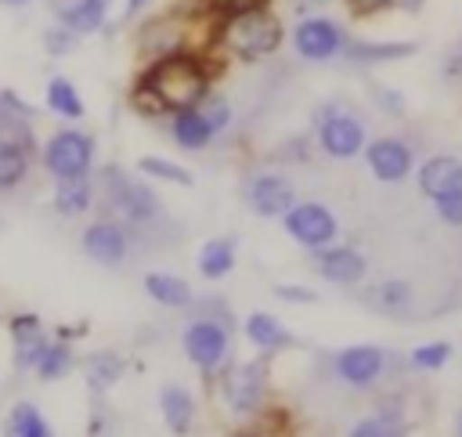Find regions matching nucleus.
I'll return each mask as SVG.
<instances>
[{"label": "nucleus", "mask_w": 462, "mask_h": 437, "mask_svg": "<svg viewBox=\"0 0 462 437\" xmlns=\"http://www.w3.org/2000/svg\"><path fill=\"white\" fill-rule=\"evenodd\" d=\"M141 83H148L159 98H162V105L166 108H188V105H199L202 101V94H206V69L195 61V58H188V54H166V58H159L152 69H148V76L141 79Z\"/></svg>", "instance_id": "1"}, {"label": "nucleus", "mask_w": 462, "mask_h": 437, "mask_svg": "<svg viewBox=\"0 0 462 437\" xmlns=\"http://www.w3.org/2000/svg\"><path fill=\"white\" fill-rule=\"evenodd\" d=\"M224 43L227 51L242 54V58H263V54H274L278 43H282V25L271 11L263 7H249L242 14H231L224 18Z\"/></svg>", "instance_id": "2"}, {"label": "nucleus", "mask_w": 462, "mask_h": 437, "mask_svg": "<svg viewBox=\"0 0 462 437\" xmlns=\"http://www.w3.org/2000/svg\"><path fill=\"white\" fill-rule=\"evenodd\" d=\"M94 166V137L83 130H58L51 134V141L43 144V170L54 181L65 177H87Z\"/></svg>", "instance_id": "3"}, {"label": "nucleus", "mask_w": 462, "mask_h": 437, "mask_svg": "<svg viewBox=\"0 0 462 437\" xmlns=\"http://www.w3.org/2000/svg\"><path fill=\"white\" fill-rule=\"evenodd\" d=\"M101 184H105L108 206H112L123 220H130V224H152V220L162 213V202L155 199V191L144 188V184H137V181H130V177H126L123 170H116V166H108V170L101 173Z\"/></svg>", "instance_id": "4"}, {"label": "nucleus", "mask_w": 462, "mask_h": 437, "mask_svg": "<svg viewBox=\"0 0 462 437\" xmlns=\"http://www.w3.org/2000/svg\"><path fill=\"white\" fill-rule=\"evenodd\" d=\"M184 354L191 358V365H199L202 372H213L224 358H227V343H231V332H227V318H195L184 336Z\"/></svg>", "instance_id": "5"}, {"label": "nucleus", "mask_w": 462, "mask_h": 437, "mask_svg": "<svg viewBox=\"0 0 462 437\" xmlns=\"http://www.w3.org/2000/svg\"><path fill=\"white\" fill-rule=\"evenodd\" d=\"M282 217H285V231H289L296 242L310 246V249L332 242V235H336V217H332V209H325V206H318V202H300V206L292 202Z\"/></svg>", "instance_id": "6"}, {"label": "nucleus", "mask_w": 462, "mask_h": 437, "mask_svg": "<svg viewBox=\"0 0 462 437\" xmlns=\"http://www.w3.org/2000/svg\"><path fill=\"white\" fill-rule=\"evenodd\" d=\"M263 390H267V379H263V365L260 361L235 365V368L224 372V401L238 415L256 412L260 401H263Z\"/></svg>", "instance_id": "7"}, {"label": "nucleus", "mask_w": 462, "mask_h": 437, "mask_svg": "<svg viewBox=\"0 0 462 437\" xmlns=\"http://www.w3.org/2000/svg\"><path fill=\"white\" fill-rule=\"evenodd\" d=\"M292 47L307 61H328V58H336L343 51V33L328 18H307L292 33Z\"/></svg>", "instance_id": "8"}, {"label": "nucleus", "mask_w": 462, "mask_h": 437, "mask_svg": "<svg viewBox=\"0 0 462 437\" xmlns=\"http://www.w3.org/2000/svg\"><path fill=\"white\" fill-rule=\"evenodd\" d=\"M79 246H83V253H87L94 264H101V267H116V264H123L126 253H130L126 228L116 224V220H94V224L83 231Z\"/></svg>", "instance_id": "9"}, {"label": "nucleus", "mask_w": 462, "mask_h": 437, "mask_svg": "<svg viewBox=\"0 0 462 437\" xmlns=\"http://www.w3.org/2000/svg\"><path fill=\"white\" fill-rule=\"evenodd\" d=\"M245 202L260 217H282L296 202V191L282 173H253L245 181Z\"/></svg>", "instance_id": "10"}, {"label": "nucleus", "mask_w": 462, "mask_h": 437, "mask_svg": "<svg viewBox=\"0 0 462 437\" xmlns=\"http://www.w3.org/2000/svg\"><path fill=\"white\" fill-rule=\"evenodd\" d=\"M318 141L332 159H350L365 148V126L346 112H328L318 126Z\"/></svg>", "instance_id": "11"}, {"label": "nucleus", "mask_w": 462, "mask_h": 437, "mask_svg": "<svg viewBox=\"0 0 462 437\" xmlns=\"http://www.w3.org/2000/svg\"><path fill=\"white\" fill-rule=\"evenodd\" d=\"M386 354L379 347H346L336 354V376L350 386H368L383 376Z\"/></svg>", "instance_id": "12"}, {"label": "nucleus", "mask_w": 462, "mask_h": 437, "mask_svg": "<svg viewBox=\"0 0 462 437\" xmlns=\"http://www.w3.org/2000/svg\"><path fill=\"white\" fill-rule=\"evenodd\" d=\"M419 191L426 199H444V195H458L462 191V159L455 155H433L422 163L419 170Z\"/></svg>", "instance_id": "13"}, {"label": "nucleus", "mask_w": 462, "mask_h": 437, "mask_svg": "<svg viewBox=\"0 0 462 437\" xmlns=\"http://www.w3.org/2000/svg\"><path fill=\"white\" fill-rule=\"evenodd\" d=\"M365 159H368V170H372L379 181H386V184L404 181L408 170H411V148L401 144V141H393V137L372 141L368 152H365Z\"/></svg>", "instance_id": "14"}, {"label": "nucleus", "mask_w": 462, "mask_h": 437, "mask_svg": "<svg viewBox=\"0 0 462 437\" xmlns=\"http://www.w3.org/2000/svg\"><path fill=\"white\" fill-rule=\"evenodd\" d=\"M314 264H318L321 278H328V282H336V285H350V282L365 278V267H368L365 256H361L357 249H350V246L321 249V253H314Z\"/></svg>", "instance_id": "15"}, {"label": "nucleus", "mask_w": 462, "mask_h": 437, "mask_svg": "<svg viewBox=\"0 0 462 437\" xmlns=\"http://www.w3.org/2000/svg\"><path fill=\"white\" fill-rule=\"evenodd\" d=\"M11 343H14V361H18V368H32V361H36V354L43 350V343H47V332H43V325H40V318L36 314H14L11 318Z\"/></svg>", "instance_id": "16"}, {"label": "nucleus", "mask_w": 462, "mask_h": 437, "mask_svg": "<svg viewBox=\"0 0 462 437\" xmlns=\"http://www.w3.org/2000/svg\"><path fill=\"white\" fill-rule=\"evenodd\" d=\"M170 134H173V141H177L180 148L199 152V148H206V144L213 141V134H217V130L206 123V116L199 112V105H188V108H173Z\"/></svg>", "instance_id": "17"}, {"label": "nucleus", "mask_w": 462, "mask_h": 437, "mask_svg": "<svg viewBox=\"0 0 462 437\" xmlns=\"http://www.w3.org/2000/svg\"><path fill=\"white\" fill-rule=\"evenodd\" d=\"M108 4L112 0H72V4H65L58 11V25H65L76 36H90V33H97L105 25Z\"/></svg>", "instance_id": "18"}, {"label": "nucleus", "mask_w": 462, "mask_h": 437, "mask_svg": "<svg viewBox=\"0 0 462 437\" xmlns=\"http://www.w3.org/2000/svg\"><path fill=\"white\" fill-rule=\"evenodd\" d=\"M90 202H94L90 177H65V181L54 184V209L61 217H79V213L90 209Z\"/></svg>", "instance_id": "19"}, {"label": "nucleus", "mask_w": 462, "mask_h": 437, "mask_svg": "<svg viewBox=\"0 0 462 437\" xmlns=\"http://www.w3.org/2000/svg\"><path fill=\"white\" fill-rule=\"evenodd\" d=\"M159 408H162V419L173 433H188L191 430V419H195V401L184 386H162L159 390Z\"/></svg>", "instance_id": "20"}, {"label": "nucleus", "mask_w": 462, "mask_h": 437, "mask_svg": "<svg viewBox=\"0 0 462 437\" xmlns=\"http://www.w3.org/2000/svg\"><path fill=\"white\" fill-rule=\"evenodd\" d=\"M144 293L162 307H188L191 303V285L177 274H166V271L144 274Z\"/></svg>", "instance_id": "21"}, {"label": "nucleus", "mask_w": 462, "mask_h": 437, "mask_svg": "<svg viewBox=\"0 0 462 437\" xmlns=\"http://www.w3.org/2000/svg\"><path fill=\"white\" fill-rule=\"evenodd\" d=\"M72 365H76V358H72L69 343H61V339H47L43 350L36 354V361H32V372H36L43 383H54V379L69 376Z\"/></svg>", "instance_id": "22"}, {"label": "nucleus", "mask_w": 462, "mask_h": 437, "mask_svg": "<svg viewBox=\"0 0 462 437\" xmlns=\"http://www.w3.org/2000/svg\"><path fill=\"white\" fill-rule=\"evenodd\" d=\"M25 173H29V148H25V141L0 137V191L22 184Z\"/></svg>", "instance_id": "23"}, {"label": "nucleus", "mask_w": 462, "mask_h": 437, "mask_svg": "<svg viewBox=\"0 0 462 437\" xmlns=\"http://www.w3.org/2000/svg\"><path fill=\"white\" fill-rule=\"evenodd\" d=\"M4 430L14 433V437H51V423H47V415H43L36 404H29V401L11 404V412H7V426H4Z\"/></svg>", "instance_id": "24"}, {"label": "nucleus", "mask_w": 462, "mask_h": 437, "mask_svg": "<svg viewBox=\"0 0 462 437\" xmlns=\"http://www.w3.org/2000/svg\"><path fill=\"white\" fill-rule=\"evenodd\" d=\"M47 108H51L54 116H61V119H79V116L87 112L79 90H76L72 79H65V76H51V83H47Z\"/></svg>", "instance_id": "25"}, {"label": "nucleus", "mask_w": 462, "mask_h": 437, "mask_svg": "<svg viewBox=\"0 0 462 437\" xmlns=\"http://www.w3.org/2000/svg\"><path fill=\"white\" fill-rule=\"evenodd\" d=\"M245 336H249L256 347H263V350H274V347L292 343V332H289L274 314H249V318H245Z\"/></svg>", "instance_id": "26"}, {"label": "nucleus", "mask_w": 462, "mask_h": 437, "mask_svg": "<svg viewBox=\"0 0 462 437\" xmlns=\"http://www.w3.org/2000/svg\"><path fill=\"white\" fill-rule=\"evenodd\" d=\"M235 267V242L231 238H209L199 249V271L206 278H224Z\"/></svg>", "instance_id": "27"}, {"label": "nucleus", "mask_w": 462, "mask_h": 437, "mask_svg": "<svg viewBox=\"0 0 462 437\" xmlns=\"http://www.w3.org/2000/svg\"><path fill=\"white\" fill-rule=\"evenodd\" d=\"M83 372H87V383H90V390H108L119 376H123V358L119 354H112V350H97V354H90L87 358V365H83Z\"/></svg>", "instance_id": "28"}, {"label": "nucleus", "mask_w": 462, "mask_h": 437, "mask_svg": "<svg viewBox=\"0 0 462 437\" xmlns=\"http://www.w3.org/2000/svg\"><path fill=\"white\" fill-rule=\"evenodd\" d=\"M368 300H372L379 311L397 314V311H404V307L411 303V289H408V282H404V278H383L379 285H372Z\"/></svg>", "instance_id": "29"}, {"label": "nucleus", "mask_w": 462, "mask_h": 437, "mask_svg": "<svg viewBox=\"0 0 462 437\" xmlns=\"http://www.w3.org/2000/svg\"><path fill=\"white\" fill-rule=\"evenodd\" d=\"M415 43H346V58L354 61H390V58H408Z\"/></svg>", "instance_id": "30"}, {"label": "nucleus", "mask_w": 462, "mask_h": 437, "mask_svg": "<svg viewBox=\"0 0 462 437\" xmlns=\"http://www.w3.org/2000/svg\"><path fill=\"white\" fill-rule=\"evenodd\" d=\"M137 170L141 173H148V177H159V181H173V184H191V173L188 170H180L177 163H170V159H159V155H144L141 163H137Z\"/></svg>", "instance_id": "31"}, {"label": "nucleus", "mask_w": 462, "mask_h": 437, "mask_svg": "<svg viewBox=\"0 0 462 437\" xmlns=\"http://www.w3.org/2000/svg\"><path fill=\"white\" fill-rule=\"evenodd\" d=\"M448 358H451V347L448 343H422V347L411 350V365L415 368H426V372L448 365Z\"/></svg>", "instance_id": "32"}, {"label": "nucleus", "mask_w": 462, "mask_h": 437, "mask_svg": "<svg viewBox=\"0 0 462 437\" xmlns=\"http://www.w3.org/2000/svg\"><path fill=\"white\" fill-rule=\"evenodd\" d=\"M199 112L206 116V123H209L213 130H224V126L231 123V108H227V101H220V98H206V94H202Z\"/></svg>", "instance_id": "33"}, {"label": "nucleus", "mask_w": 462, "mask_h": 437, "mask_svg": "<svg viewBox=\"0 0 462 437\" xmlns=\"http://www.w3.org/2000/svg\"><path fill=\"white\" fill-rule=\"evenodd\" d=\"M134 108H137V112H144V116H159V112H166L162 98H159L148 83H141V87L134 90Z\"/></svg>", "instance_id": "34"}, {"label": "nucleus", "mask_w": 462, "mask_h": 437, "mask_svg": "<svg viewBox=\"0 0 462 437\" xmlns=\"http://www.w3.org/2000/svg\"><path fill=\"white\" fill-rule=\"evenodd\" d=\"M43 43H47L51 54H69V51L76 47V33H69L65 25H54V29H47Z\"/></svg>", "instance_id": "35"}, {"label": "nucleus", "mask_w": 462, "mask_h": 437, "mask_svg": "<svg viewBox=\"0 0 462 437\" xmlns=\"http://www.w3.org/2000/svg\"><path fill=\"white\" fill-rule=\"evenodd\" d=\"M433 206H437V213H440L444 224H451V228L462 224V191H458V195H444V199H437Z\"/></svg>", "instance_id": "36"}, {"label": "nucleus", "mask_w": 462, "mask_h": 437, "mask_svg": "<svg viewBox=\"0 0 462 437\" xmlns=\"http://www.w3.org/2000/svg\"><path fill=\"white\" fill-rule=\"evenodd\" d=\"M209 4H213V11H217L220 18L242 14V11H249V7H260V0H209Z\"/></svg>", "instance_id": "37"}, {"label": "nucleus", "mask_w": 462, "mask_h": 437, "mask_svg": "<svg viewBox=\"0 0 462 437\" xmlns=\"http://www.w3.org/2000/svg\"><path fill=\"white\" fill-rule=\"evenodd\" d=\"M350 433H354V437H383V433H390V426H386L383 419H361Z\"/></svg>", "instance_id": "38"}, {"label": "nucleus", "mask_w": 462, "mask_h": 437, "mask_svg": "<svg viewBox=\"0 0 462 437\" xmlns=\"http://www.w3.org/2000/svg\"><path fill=\"white\" fill-rule=\"evenodd\" d=\"M274 296L292 300V303H310L314 300V293L310 289H300V285H274Z\"/></svg>", "instance_id": "39"}, {"label": "nucleus", "mask_w": 462, "mask_h": 437, "mask_svg": "<svg viewBox=\"0 0 462 437\" xmlns=\"http://www.w3.org/2000/svg\"><path fill=\"white\" fill-rule=\"evenodd\" d=\"M346 4H350L354 14H375V11H383L390 0H346Z\"/></svg>", "instance_id": "40"}, {"label": "nucleus", "mask_w": 462, "mask_h": 437, "mask_svg": "<svg viewBox=\"0 0 462 437\" xmlns=\"http://www.w3.org/2000/svg\"><path fill=\"white\" fill-rule=\"evenodd\" d=\"M144 4H148V0H126V18H134V14H137Z\"/></svg>", "instance_id": "41"}, {"label": "nucleus", "mask_w": 462, "mask_h": 437, "mask_svg": "<svg viewBox=\"0 0 462 437\" xmlns=\"http://www.w3.org/2000/svg\"><path fill=\"white\" fill-rule=\"evenodd\" d=\"M7 4H29V0H7Z\"/></svg>", "instance_id": "42"}, {"label": "nucleus", "mask_w": 462, "mask_h": 437, "mask_svg": "<svg viewBox=\"0 0 462 437\" xmlns=\"http://www.w3.org/2000/svg\"><path fill=\"white\" fill-rule=\"evenodd\" d=\"M458 433H462V415H458Z\"/></svg>", "instance_id": "43"}, {"label": "nucleus", "mask_w": 462, "mask_h": 437, "mask_svg": "<svg viewBox=\"0 0 462 437\" xmlns=\"http://www.w3.org/2000/svg\"><path fill=\"white\" fill-rule=\"evenodd\" d=\"M310 4H328V0H310Z\"/></svg>", "instance_id": "44"}]
</instances>
